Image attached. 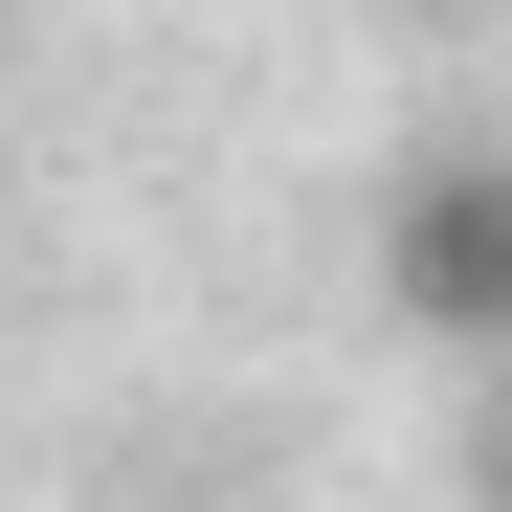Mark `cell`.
I'll list each match as a JSON object with an SVG mask.
<instances>
[{
	"label": "cell",
	"instance_id": "cell-1",
	"mask_svg": "<svg viewBox=\"0 0 512 512\" xmlns=\"http://www.w3.org/2000/svg\"><path fill=\"white\" fill-rule=\"evenodd\" d=\"M379 312L423 357H490L512 379V156H401L379 179Z\"/></svg>",
	"mask_w": 512,
	"mask_h": 512
},
{
	"label": "cell",
	"instance_id": "cell-2",
	"mask_svg": "<svg viewBox=\"0 0 512 512\" xmlns=\"http://www.w3.org/2000/svg\"><path fill=\"white\" fill-rule=\"evenodd\" d=\"M468 490H490V512H512V379H490V423H468Z\"/></svg>",
	"mask_w": 512,
	"mask_h": 512
}]
</instances>
